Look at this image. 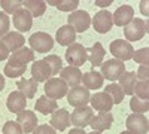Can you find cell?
<instances>
[{
    "instance_id": "2",
    "label": "cell",
    "mask_w": 149,
    "mask_h": 134,
    "mask_svg": "<svg viewBox=\"0 0 149 134\" xmlns=\"http://www.w3.org/2000/svg\"><path fill=\"white\" fill-rule=\"evenodd\" d=\"M45 95L49 97V99L52 100H58V99H63L64 95H67L69 92V87L67 83L60 79V78H51L45 82Z\"/></svg>"
},
{
    "instance_id": "3",
    "label": "cell",
    "mask_w": 149,
    "mask_h": 134,
    "mask_svg": "<svg viewBox=\"0 0 149 134\" xmlns=\"http://www.w3.org/2000/svg\"><path fill=\"white\" fill-rule=\"evenodd\" d=\"M29 43H30L33 51L40 52V54H45V52L51 51L54 48V39L45 31L33 33L30 36V39H29Z\"/></svg>"
},
{
    "instance_id": "35",
    "label": "cell",
    "mask_w": 149,
    "mask_h": 134,
    "mask_svg": "<svg viewBox=\"0 0 149 134\" xmlns=\"http://www.w3.org/2000/svg\"><path fill=\"white\" fill-rule=\"evenodd\" d=\"M134 94L142 100H148L149 97V82L148 81H137L134 85Z\"/></svg>"
},
{
    "instance_id": "18",
    "label": "cell",
    "mask_w": 149,
    "mask_h": 134,
    "mask_svg": "<svg viewBox=\"0 0 149 134\" xmlns=\"http://www.w3.org/2000/svg\"><path fill=\"white\" fill-rule=\"evenodd\" d=\"M60 79H63L67 87H79L82 82V72L79 70V67H72L67 66L64 69H61L60 72Z\"/></svg>"
},
{
    "instance_id": "9",
    "label": "cell",
    "mask_w": 149,
    "mask_h": 134,
    "mask_svg": "<svg viewBox=\"0 0 149 134\" xmlns=\"http://www.w3.org/2000/svg\"><path fill=\"white\" fill-rule=\"evenodd\" d=\"M94 116V110L90 106H82V107H76L73 110V113L70 115V122L72 125H74L76 128H85L88 127L91 118Z\"/></svg>"
},
{
    "instance_id": "13",
    "label": "cell",
    "mask_w": 149,
    "mask_h": 134,
    "mask_svg": "<svg viewBox=\"0 0 149 134\" xmlns=\"http://www.w3.org/2000/svg\"><path fill=\"white\" fill-rule=\"evenodd\" d=\"M133 18H134V9L130 5H122L112 14V21L118 27H125L127 24L133 21Z\"/></svg>"
},
{
    "instance_id": "26",
    "label": "cell",
    "mask_w": 149,
    "mask_h": 134,
    "mask_svg": "<svg viewBox=\"0 0 149 134\" xmlns=\"http://www.w3.org/2000/svg\"><path fill=\"white\" fill-rule=\"evenodd\" d=\"M103 81L104 79L102 76V73H98L95 70L86 72L85 75L82 76V82H84L86 90H98V88H102L103 87Z\"/></svg>"
},
{
    "instance_id": "44",
    "label": "cell",
    "mask_w": 149,
    "mask_h": 134,
    "mask_svg": "<svg viewBox=\"0 0 149 134\" xmlns=\"http://www.w3.org/2000/svg\"><path fill=\"white\" fill-rule=\"evenodd\" d=\"M112 3H113L112 0H95V6H98V8H107Z\"/></svg>"
},
{
    "instance_id": "29",
    "label": "cell",
    "mask_w": 149,
    "mask_h": 134,
    "mask_svg": "<svg viewBox=\"0 0 149 134\" xmlns=\"http://www.w3.org/2000/svg\"><path fill=\"white\" fill-rule=\"evenodd\" d=\"M17 88L26 95V99H33L37 91V82L34 79H19L17 82Z\"/></svg>"
},
{
    "instance_id": "39",
    "label": "cell",
    "mask_w": 149,
    "mask_h": 134,
    "mask_svg": "<svg viewBox=\"0 0 149 134\" xmlns=\"http://www.w3.org/2000/svg\"><path fill=\"white\" fill-rule=\"evenodd\" d=\"M9 17L5 14V12H0V37H3L9 33Z\"/></svg>"
},
{
    "instance_id": "12",
    "label": "cell",
    "mask_w": 149,
    "mask_h": 134,
    "mask_svg": "<svg viewBox=\"0 0 149 134\" xmlns=\"http://www.w3.org/2000/svg\"><path fill=\"white\" fill-rule=\"evenodd\" d=\"M34 61V51L30 48L22 46L21 49L12 52V55L9 57V64L10 66H17V67H27V63Z\"/></svg>"
},
{
    "instance_id": "43",
    "label": "cell",
    "mask_w": 149,
    "mask_h": 134,
    "mask_svg": "<svg viewBox=\"0 0 149 134\" xmlns=\"http://www.w3.org/2000/svg\"><path fill=\"white\" fill-rule=\"evenodd\" d=\"M148 3H149V2H146V0H142V2H140V12H142V14H143L145 17H148V15H149Z\"/></svg>"
},
{
    "instance_id": "36",
    "label": "cell",
    "mask_w": 149,
    "mask_h": 134,
    "mask_svg": "<svg viewBox=\"0 0 149 134\" xmlns=\"http://www.w3.org/2000/svg\"><path fill=\"white\" fill-rule=\"evenodd\" d=\"M133 60L136 63H139L140 66H148L149 61V48H142V49H137L133 52Z\"/></svg>"
},
{
    "instance_id": "40",
    "label": "cell",
    "mask_w": 149,
    "mask_h": 134,
    "mask_svg": "<svg viewBox=\"0 0 149 134\" xmlns=\"http://www.w3.org/2000/svg\"><path fill=\"white\" fill-rule=\"evenodd\" d=\"M33 134H57L55 130L51 127V125H46V124H42V125H37L33 131Z\"/></svg>"
},
{
    "instance_id": "22",
    "label": "cell",
    "mask_w": 149,
    "mask_h": 134,
    "mask_svg": "<svg viewBox=\"0 0 149 134\" xmlns=\"http://www.w3.org/2000/svg\"><path fill=\"white\" fill-rule=\"evenodd\" d=\"M104 55H106V51L100 42H95L91 48L86 49V60L91 63L93 67H100L103 64Z\"/></svg>"
},
{
    "instance_id": "41",
    "label": "cell",
    "mask_w": 149,
    "mask_h": 134,
    "mask_svg": "<svg viewBox=\"0 0 149 134\" xmlns=\"http://www.w3.org/2000/svg\"><path fill=\"white\" fill-rule=\"evenodd\" d=\"M136 78L139 81H148L149 78V67L148 66H139L137 72H136Z\"/></svg>"
},
{
    "instance_id": "21",
    "label": "cell",
    "mask_w": 149,
    "mask_h": 134,
    "mask_svg": "<svg viewBox=\"0 0 149 134\" xmlns=\"http://www.w3.org/2000/svg\"><path fill=\"white\" fill-rule=\"evenodd\" d=\"M30 72H31V79H34L36 82H46L52 76L51 69L48 67V64L43 61V60L34 61L31 64V70Z\"/></svg>"
},
{
    "instance_id": "30",
    "label": "cell",
    "mask_w": 149,
    "mask_h": 134,
    "mask_svg": "<svg viewBox=\"0 0 149 134\" xmlns=\"http://www.w3.org/2000/svg\"><path fill=\"white\" fill-rule=\"evenodd\" d=\"M49 6H55L61 12H74L79 6V0H48Z\"/></svg>"
},
{
    "instance_id": "25",
    "label": "cell",
    "mask_w": 149,
    "mask_h": 134,
    "mask_svg": "<svg viewBox=\"0 0 149 134\" xmlns=\"http://www.w3.org/2000/svg\"><path fill=\"white\" fill-rule=\"evenodd\" d=\"M137 83V78H136V72H124L119 78V87L124 91L125 95L134 94V85Z\"/></svg>"
},
{
    "instance_id": "27",
    "label": "cell",
    "mask_w": 149,
    "mask_h": 134,
    "mask_svg": "<svg viewBox=\"0 0 149 134\" xmlns=\"http://www.w3.org/2000/svg\"><path fill=\"white\" fill-rule=\"evenodd\" d=\"M57 109H58L57 101L52 100V99H49V97H46V95L39 97L37 101H36V106H34V110L40 112L42 115H49V113H52L54 110H57Z\"/></svg>"
},
{
    "instance_id": "31",
    "label": "cell",
    "mask_w": 149,
    "mask_h": 134,
    "mask_svg": "<svg viewBox=\"0 0 149 134\" xmlns=\"http://www.w3.org/2000/svg\"><path fill=\"white\" fill-rule=\"evenodd\" d=\"M104 92L109 94V95L112 97L113 104L122 103L124 97H125V94H124V91L121 90V87H119L118 83H110V85H107V87H104Z\"/></svg>"
},
{
    "instance_id": "17",
    "label": "cell",
    "mask_w": 149,
    "mask_h": 134,
    "mask_svg": "<svg viewBox=\"0 0 149 134\" xmlns=\"http://www.w3.org/2000/svg\"><path fill=\"white\" fill-rule=\"evenodd\" d=\"M17 122L19 124V127L22 128V131L26 134H30L34 131V128L37 127V118L36 113L31 110H22L19 113H17Z\"/></svg>"
},
{
    "instance_id": "20",
    "label": "cell",
    "mask_w": 149,
    "mask_h": 134,
    "mask_svg": "<svg viewBox=\"0 0 149 134\" xmlns=\"http://www.w3.org/2000/svg\"><path fill=\"white\" fill-rule=\"evenodd\" d=\"M70 113L66 110V109H57V110L52 112L51 116V127L54 130L58 131H64L67 127H70Z\"/></svg>"
},
{
    "instance_id": "24",
    "label": "cell",
    "mask_w": 149,
    "mask_h": 134,
    "mask_svg": "<svg viewBox=\"0 0 149 134\" xmlns=\"http://www.w3.org/2000/svg\"><path fill=\"white\" fill-rule=\"evenodd\" d=\"M55 39L61 46H70L72 43H74V40H76V31L73 30V27H70L67 24V26H63L57 30Z\"/></svg>"
},
{
    "instance_id": "19",
    "label": "cell",
    "mask_w": 149,
    "mask_h": 134,
    "mask_svg": "<svg viewBox=\"0 0 149 134\" xmlns=\"http://www.w3.org/2000/svg\"><path fill=\"white\" fill-rule=\"evenodd\" d=\"M90 101H91L93 109H95L98 112H109L112 106H113L112 97L106 92H95L94 95L90 97Z\"/></svg>"
},
{
    "instance_id": "38",
    "label": "cell",
    "mask_w": 149,
    "mask_h": 134,
    "mask_svg": "<svg viewBox=\"0 0 149 134\" xmlns=\"http://www.w3.org/2000/svg\"><path fill=\"white\" fill-rule=\"evenodd\" d=\"M3 134H24L22 128L19 127V124L17 121H8V122L3 125V130H2Z\"/></svg>"
},
{
    "instance_id": "45",
    "label": "cell",
    "mask_w": 149,
    "mask_h": 134,
    "mask_svg": "<svg viewBox=\"0 0 149 134\" xmlns=\"http://www.w3.org/2000/svg\"><path fill=\"white\" fill-rule=\"evenodd\" d=\"M69 134H86L82 128H73V130H70V133Z\"/></svg>"
},
{
    "instance_id": "16",
    "label": "cell",
    "mask_w": 149,
    "mask_h": 134,
    "mask_svg": "<svg viewBox=\"0 0 149 134\" xmlns=\"http://www.w3.org/2000/svg\"><path fill=\"white\" fill-rule=\"evenodd\" d=\"M6 107L8 110L12 113H19L22 110H26L27 107V99L26 95L19 91H14L8 95V100H6Z\"/></svg>"
},
{
    "instance_id": "34",
    "label": "cell",
    "mask_w": 149,
    "mask_h": 134,
    "mask_svg": "<svg viewBox=\"0 0 149 134\" xmlns=\"http://www.w3.org/2000/svg\"><path fill=\"white\" fill-rule=\"evenodd\" d=\"M0 6L3 8L5 14H12L14 15L18 9L22 8V0H2Z\"/></svg>"
},
{
    "instance_id": "10",
    "label": "cell",
    "mask_w": 149,
    "mask_h": 134,
    "mask_svg": "<svg viewBox=\"0 0 149 134\" xmlns=\"http://www.w3.org/2000/svg\"><path fill=\"white\" fill-rule=\"evenodd\" d=\"M90 91L85 87H73L67 92V103L73 107H82L90 101Z\"/></svg>"
},
{
    "instance_id": "42",
    "label": "cell",
    "mask_w": 149,
    "mask_h": 134,
    "mask_svg": "<svg viewBox=\"0 0 149 134\" xmlns=\"http://www.w3.org/2000/svg\"><path fill=\"white\" fill-rule=\"evenodd\" d=\"M9 57V51H8V48L3 45V42L0 40V61H3V60H6Z\"/></svg>"
},
{
    "instance_id": "5",
    "label": "cell",
    "mask_w": 149,
    "mask_h": 134,
    "mask_svg": "<svg viewBox=\"0 0 149 134\" xmlns=\"http://www.w3.org/2000/svg\"><path fill=\"white\" fill-rule=\"evenodd\" d=\"M66 61L72 67H79L86 61V48L81 43H72L66 49Z\"/></svg>"
},
{
    "instance_id": "15",
    "label": "cell",
    "mask_w": 149,
    "mask_h": 134,
    "mask_svg": "<svg viewBox=\"0 0 149 134\" xmlns=\"http://www.w3.org/2000/svg\"><path fill=\"white\" fill-rule=\"evenodd\" d=\"M112 124H113V116H112L110 112H100L98 115H94L90 121V127L93 128V131H106L112 127Z\"/></svg>"
},
{
    "instance_id": "47",
    "label": "cell",
    "mask_w": 149,
    "mask_h": 134,
    "mask_svg": "<svg viewBox=\"0 0 149 134\" xmlns=\"http://www.w3.org/2000/svg\"><path fill=\"white\" fill-rule=\"evenodd\" d=\"M86 134H102V133H98V131H91V133H86Z\"/></svg>"
},
{
    "instance_id": "33",
    "label": "cell",
    "mask_w": 149,
    "mask_h": 134,
    "mask_svg": "<svg viewBox=\"0 0 149 134\" xmlns=\"http://www.w3.org/2000/svg\"><path fill=\"white\" fill-rule=\"evenodd\" d=\"M43 61L48 64V67L51 69V73L52 75H58V73L61 72V69H63V61H61V58L58 55H48L43 58Z\"/></svg>"
},
{
    "instance_id": "46",
    "label": "cell",
    "mask_w": 149,
    "mask_h": 134,
    "mask_svg": "<svg viewBox=\"0 0 149 134\" xmlns=\"http://www.w3.org/2000/svg\"><path fill=\"white\" fill-rule=\"evenodd\" d=\"M3 88H5V78L0 75V91H3Z\"/></svg>"
},
{
    "instance_id": "32",
    "label": "cell",
    "mask_w": 149,
    "mask_h": 134,
    "mask_svg": "<svg viewBox=\"0 0 149 134\" xmlns=\"http://www.w3.org/2000/svg\"><path fill=\"white\" fill-rule=\"evenodd\" d=\"M130 109L134 113H146L149 110V101L148 100H142L139 97H131L130 100Z\"/></svg>"
},
{
    "instance_id": "7",
    "label": "cell",
    "mask_w": 149,
    "mask_h": 134,
    "mask_svg": "<svg viewBox=\"0 0 149 134\" xmlns=\"http://www.w3.org/2000/svg\"><path fill=\"white\" fill-rule=\"evenodd\" d=\"M125 125L131 134H148L149 131V121L145 113H131L125 121Z\"/></svg>"
},
{
    "instance_id": "11",
    "label": "cell",
    "mask_w": 149,
    "mask_h": 134,
    "mask_svg": "<svg viewBox=\"0 0 149 134\" xmlns=\"http://www.w3.org/2000/svg\"><path fill=\"white\" fill-rule=\"evenodd\" d=\"M93 28L100 33V34H104L107 31H110L112 26H113V21H112V14L109 10H100L97 12L93 18Z\"/></svg>"
},
{
    "instance_id": "37",
    "label": "cell",
    "mask_w": 149,
    "mask_h": 134,
    "mask_svg": "<svg viewBox=\"0 0 149 134\" xmlns=\"http://www.w3.org/2000/svg\"><path fill=\"white\" fill-rule=\"evenodd\" d=\"M26 69L27 67H17V66H10L9 63L5 66V69H3V73L8 76V78H18V76H21V75H24L26 73Z\"/></svg>"
},
{
    "instance_id": "23",
    "label": "cell",
    "mask_w": 149,
    "mask_h": 134,
    "mask_svg": "<svg viewBox=\"0 0 149 134\" xmlns=\"http://www.w3.org/2000/svg\"><path fill=\"white\" fill-rule=\"evenodd\" d=\"M0 40H2L3 45L8 48V51H12V52L21 49V48L24 46V36L21 33H18V31H9Z\"/></svg>"
},
{
    "instance_id": "48",
    "label": "cell",
    "mask_w": 149,
    "mask_h": 134,
    "mask_svg": "<svg viewBox=\"0 0 149 134\" xmlns=\"http://www.w3.org/2000/svg\"><path fill=\"white\" fill-rule=\"evenodd\" d=\"M119 134H131L130 131H122V133H119Z\"/></svg>"
},
{
    "instance_id": "14",
    "label": "cell",
    "mask_w": 149,
    "mask_h": 134,
    "mask_svg": "<svg viewBox=\"0 0 149 134\" xmlns=\"http://www.w3.org/2000/svg\"><path fill=\"white\" fill-rule=\"evenodd\" d=\"M12 21H14V26L17 27V30L21 31V33L29 31L33 26V17H31L30 12L24 8H21L15 12L14 17H12Z\"/></svg>"
},
{
    "instance_id": "28",
    "label": "cell",
    "mask_w": 149,
    "mask_h": 134,
    "mask_svg": "<svg viewBox=\"0 0 149 134\" xmlns=\"http://www.w3.org/2000/svg\"><path fill=\"white\" fill-rule=\"evenodd\" d=\"M22 8L27 9L31 17H42L46 10V2L43 0H24L22 2Z\"/></svg>"
},
{
    "instance_id": "1",
    "label": "cell",
    "mask_w": 149,
    "mask_h": 134,
    "mask_svg": "<svg viewBox=\"0 0 149 134\" xmlns=\"http://www.w3.org/2000/svg\"><path fill=\"white\" fill-rule=\"evenodd\" d=\"M146 33H148V21H143L142 18H133V21L124 27V36L130 43L143 39Z\"/></svg>"
},
{
    "instance_id": "8",
    "label": "cell",
    "mask_w": 149,
    "mask_h": 134,
    "mask_svg": "<svg viewBox=\"0 0 149 134\" xmlns=\"http://www.w3.org/2000/svg\"><path fill=\"white\" fill-rule=\"evenodd\" d=\"M69 26L73 27V30L76 33H84L88 30L91 26V17L88 15V12L85 10H74L67 17Z\"/></svg>"
},
{
    "instance_id": "6",
    "label": "cell",
    "mask_w": 149,
    "mask_h": 134,
    "mask_svg": "<svg viewBox=\"0 0 149 134\" xmlns=\"http://www.w3.org/2000/svg\"><path fill=\"white\" fill-rule=\"evenodd\" d=\"M109 49L112 52V55L115 57V60H119V61H128V60L133 58V46L130 42L127 40H122V39H116L110 43L109 46Z\"/></svg>"
},
{
    "instance_id": "4",
    "label": "cell",
    "mask_w": 149,
    "mask_h": 134,
    "mask_svg": "<svg viewBox=\"0 0 149 134\" xmlns=\"http://www.w3.org/2000/svg\"><path fill=\"white\" fill-rule=\"evenodd\" d=\"M102 76L103 79L106 78L107 81H112V82H115L121 78V75L124 72H125V63H122L119 61V60H115V58H112V60H107V61H104L102 66Z\"/></svg>"
}]
</instances>
